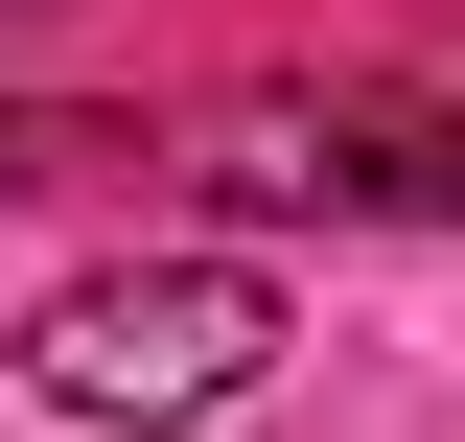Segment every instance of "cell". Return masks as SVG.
<instances>
[{"mask_svg":"<svg viewBox=\"0 0 465 442\" xmlns=\"http://www.w3.org/2000/svg\"><path fill=\"white\" fill-rule=\"evenodd\" d=\"M280 373V279L256 256H94L24 303V396L47 419H232Z\"/></svg>","mask_w":465,"mask_h":442,"instance_id":"1","label":"cell"}]
</instances>
